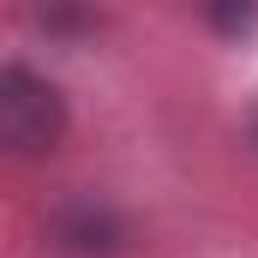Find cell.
<instances>
[{
	"mask_svg": "<svg viewBox=\"0 0 258 258\" xmlns=\"http://www.w3.org/2000/svg\"><path fill=\"white\" fill-rule=\"evenodd\" d=\"M252 138H258V120H252Z\"/></svg>",
	"mask_w": 258,
	"mask_h": 258,
	"instance_id": "5b68a950",
	"label": "cell"
},
{
	"mask_svg": "<svg viewBox=\"0 0 258 258\" xmlns=\"http://www.w3.org/2000/svg\"><path fill=\"white\" fill-rule=\"evenodd\" d=\"M96 24H102L96 0H36V30L54 42H84L96 36Z\"/></svg>",
	"mask_w": 258,
	"mask_h": 258,
	"instance_id": "3957f363",
	"label": "cell"
},
{
	"mask_svg": "<svg viewBox=\"0 0 258 258\" xmlns=\"http://www.w3.org/2000/svg\"><path fill=\"white\" fill-rule=\"evenodd\" d=\"M192 12L216 36H246L258 24V0H192Z\"/></svg>",
	"mask_w": 258,
	"mask_h": 258,
	"instance_id": "277c9868",
	"label": "cell"
},
{
	"mask_svg": "<svg viewBox=\"0 0 258 258\" xmlns=\"http://www.w3.org/2000/svg\"><path fill=\"white\" fill-rule=\"evenodd\" d=\"M48 246L60 258H126L132 246V216L114 204V198H96V192H72L48 210L42 222Z\"/></svg>",
	"mask_w": 258,
	"mask_h": 258,
	"instance_id": "7a4b0ae2",
	"label": "cell"
},
{
	"mask_svg": "<svg viewBox=\"0 0 258 258\" xmlns=\"http://www.w3.org/2000/svg\"><path fill=\"white\" fill-rule=\"evenodd\" d=\"M66 126H72V108L48 72H36L30 60L0 66V150L6 156H18V162L54 156Z\"/></svg>",
	"mask_w": 258,
	"mask_h": 258,
	"instance_id": "6da1fadb",
	"label": "cell"
}]
</instances>
